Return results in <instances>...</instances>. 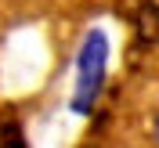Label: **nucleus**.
Returning <instances> with one entry per match:
<instances>
[{"label":"nucleus","mask_w":159,"mask_h":148,"mask_svg":"<svg viewBox=\"0 0 159 148\" xmlns=\"http://www.w3.org/2000/svg\"><path fill=\"white\" fill-rule=\"evenodd\" d=\"M148 137H152V145L159 148V105H156V112H152V123H148Z\"/></svg>","instance_id":"obj_2"},{"label":"nucleus","mask_w":159,"mask_h":148,"mask_svg":"<svg viewBox=\"0 0 159 148\" xmlns=\"http://www.w3.org/2000/svg\"><path fill=\"white\" fill-rule=\"evenodd\" d=\"M109 33L105 29H87L76 47V72H72V98L69 109L76 116H90L98 105L101 90H105V76H109Z\"/></svg>","instance_id":"obj_1"}]
</instances>
